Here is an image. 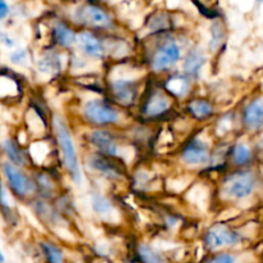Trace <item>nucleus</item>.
I'll return each instance as SVG.
<instances>
[{"label": "nucleus", "instance_id": "f257e3e1", "mask_svg": "<svg viewBox=\"0 0 263 263\" xmlns=\"http://www.w3.org/2000/svg\"><path fill=\"white\" fill-rule=\"evenodd\" d=\"M107 91L109 99L122 109L133 107L143 97L141 77L136 74V71L123 66V68L113 71L107 80Z\"/></svg>", "mask_w": 263, "mask_h": 263}, {"label": "nucleus", "instance_id": "f03ea898", "mask_svg": "<svg viewBox=\"0 0 263 263\" xmlns=\"http://www.w3.org/2000/svg\"><path fill=\"white\" fill-rule=\"evenodd\" d=\"M51 125H53L57 145H58L59 152L63 157L64 168H66L69 179L76 185H80L82 182V170L73 135H72L68 125H67L62 116H53Z\"/></svg>", "mask_w": 263, "mask_h": 263}, {"label": "nucleus", "instance_id": "7ed1b4c3", "mask_svg": "<svg viewBox=\"0 0 263 263\" xmlns=\"http://www.w3.org/2000/svg\"><path fill=\"white\" fill-rule=\"evenodd\" d=\"M81 116L92 128H110L123 123L122 108L102 97L85 100L81 105Z\"/></svg>", "mask_w": 263, "mask_h": 263}, {"label": "nucleus", "instance_id": "20e7f679", "mask_svg": "<svg viewBox=\"0 0 263 263\" xmlns=\"http://www.w3.org/2000/svg\"><path fill=\"white\" fill-rule=\"evenodd\" d=\"M184 50L179 41L163 33V39L156 45L149 58V68L158 74L171 73V69L184 59Z\"/></svg>", "mask_w": 263, "mask_h": 263}, {"label": "nucleus", "instance_id": "39448f33", "mask_svg": "<svg viewBox=\"0 0 263 263\" xmlns=\"http://www.w3.org/2000/svg\"><path fill=\"white\" fill-rule=\"evenodd\" d=\"M257 189V176L249 168H236L223 177L221 194L228 200L244 202L254 194Z\"/></svg>", "mask_w": 263, "mask_h": 263}, {"label": "nucleus", "instance_id": "423d86ee", "mask_svg": "<svg viewBox=\"0 0 263 263\" xmlns=\"http://www.w3.org/2000/svg\"><path fill=\"white\" fill-rule=\"evenodd\" d=\"M4 185L10 194L18 199H30L36 194V185L33 177L25 171V168L10 162L4 161L2 166Z\"/></svg>", "mask_w": 263, "mask_h": 263}, {"label": "nucleus", "instance_id": "0eeeda50", "mask_svg": "<svg viewBox=\"0 0 263 263\" xmlns=\"http://www.w3.org/2000/svg\"><path fill=\"white\" fill-rule=\"evenodd\" d=\"M244 240L243 234L225 223H216L208 228L202 236L204 248L212 253H217L222 249L235 248Z\"/></svg>", "mask_w": 263, "mask_h": 263}, {"label": "nucleus", "instance_id": "6e6552de", "mask_svg": "<svg viewBox=\"0 0 263 263\" xmlns=\"http://www.w3.org/2000/svg\"><path fill=\"white\" fill-rule=\"evenodd\" d=\"M86 141L94 153L123 162L122 145L120 139L109 128H91L87 133Z\"/></svg>", "mask_w": 263, "mask_h": 263}, {"label": "nucleus", "instance_id": "1a4fd4ad", "mask_svg": "<svg viewBox=\"0 0 263 263\" xmlns=\"http://www.w3.org/2000/svg\"><path fill=\"white\" fill-rule=\"evenodd\" d=\"M74 21L90 31H108L115 26L112 15L104 8L92 3L80 5L74 12Z\"/></svg>", "mask_w": 263, "mask_h": 263}, {"label": "nucleus", "instance_id": "9d476101", "mask_svg": "<svg viewBox=\"0 0 263 263\" xmlns=\"http://www.w3.org/2000/svg\"><path fill=\"white\" fill-rule=\"evenodd\" d=\"M174 98L167 94L163 87L146 90L140 99V115L146 120H156L162 117L174 105Z\"/></svg>", "mask_w": 263, "mask_h": 263}, {"label": "nucleus", "instance_id": "9b49d317", "mask_svg": "<svg viewBox=\"0 0 263 263\" xmlns=\"http://www.w3.org/2000/svg\"><path fill=\"white\" fill-rule=\"evenodd\" d=\"M85 164L92 174L108 181L118 182L125 179L123 162L120 159L108 158L92 152L86 157Z\"/></svg>", "mask_w": 263, "mask_h": 263}, {"label": "nucleus", "instance_id": "f8f14e48", "mask_svg": "<svg viewBox=\"0 0 263 263\" xmlns=\"http://www.w3.org/2000/svg\"><path fill=\"white\" fill-rule=\"evenodd\" d=\"M180 161L187 167H204L212 161V151L204 139L193 136L182 145L180 151Z\"/></svg>", "mask_w": 263, "mask_h": 263}, {"label": "nucleus", "instance_id": "ddd939ff", "mask_svg": "<svg viewBox=\"0 0 263 263\" xmlns=\"http://www.w3.org/2000/svg\"><path fill=\"white\" fill-rule=\"evenodd\" d=\"M76 46L79 48L80 53L89 59L103 61L107 57L105 43L99 36L95 35L94 31L81 30L77 32Z\"/></svg>", "mask_w": 263, "mask_h": 263}, {"label": "nucleus", "instance_id": "4468645a", "mask_svg": "<svg viewBox=\"0 0 263 263\" xmlns=\"http://www.w3.org/2000/svg\"><path fill=\"white\" fill-rule=\"evenodd\" d=\"M240 122L248 133H258L263 128V98L257 97L244 105Z\"/></svg>", "mask_w": 263, "mask_h": 263}, {"label": "nucleus", "instance_id": "2eb2a0df", "mask_svg": "<svg viewBox=\"0 0 263 263\" xmlns=\"http://www.w3.org/2000/svg\"><path fill=\"white\" fill-rule=\"evenodd\" d=\"M162 87L167 91V94L171 95L175 100L184 99L192 94L193 80L185 73L180 72H171L163 80Z\"/></svg>", "mask_w": 263, "mask_h": 263}, {"label": "nucleus", "instance_id": "dca6fc26", "mask_svg": "<svg viewBox=\"0 0 263 263\" xmlns=\"http://www.w3.org/2000/svg\"><path fill=\"white\" fill-rule=\"evenodd\" d=\"M63 62H62V53L57 49H49L41 53L40 58L36 62V68L39 73L46 77H54L62 72Z\"/></svg>", "mask_w": 263, "mask_h": 263}, {"label": "nucleus", "instance_id": "f3484780", "mask_svg": "<svg viewBox=\"0 0 263 263\" xmlns=\"http://www.w3.org/2000/svg\"><path fill=\"white\" fill-rule=\"evenodd\" d=\"M185 110L190 118L198 122H205L216 115L215 104L210 99L202 97L192 98L187 100Z\"/></svg>", "mask_w": 263, "mask_h": 263}, {"label": "nucleus", "instance_id": "a211bd4d", "mask_svg": "<svg viewBox=\"0 0 263 263\" xmlns=\"http://www.w3.org/2000/svg\"><path fill=\"white\" fill-rule=\"evenodd\" d=\"M50 36L54 45L64 50H69L72 46L76 45L77 32H74L73 28L64 21H55L53 23L50 28Z\"/></svg>", "mask_w": 263, "mask_h": 263}, {"label": "nucleus", "instance_id": "6ab92c4d", "mask_svg": "<svg viewBox=\"0 0 263 263\" xmlns=\"http://www.w3.org/2000/svg\"><path fill=\"white\" fill-rule=\"evenodd\" d=\"M205 63H207V57L202 49H190L182 59V73L189 76L194 81L200 76Z\"/></svg>", "mask_w": 263, "mask_h": 263}, {"label": "nucleus", "instance_id": "aec40b11", "mask_svg": "<svg viewBox=\"0 0 263 263\" xmlns=\"http://www.w3.org/2000/svg\"><path fill=\"white\" fill-rule=\"evenodd\" d=\"M2 149L7 161L15 164V166L26 168V167L28 166V163L31 162L28 153H26V151L22 148V145H21L17 140H14V139H4L2 143Z\"/></svg>", "mask_w": 263, "mask_h": 263}, {"label": "nucleus", "instance_id": "412c9836", "mask_svg": "<svg viewBox=\"0 0 263 263\" xmlns=\"http://www.w3.org/2000/svg\"><path fill=\"white\" fill-rule=\"evenodd\" d=\"M90 207L98 217L102 218L112 217L116 211L115 203L112 202V199L102 193H92L90 197Z\"/></svg>", "mask_w": 263, "mask_h": 263}, {"label": "nucleus", "instance_id": "4be33fe9", "mask_svg": "<svg viewBox=\"0 0 263 263\" xmlns=\"http://www.w3.org/2000/svg\"><path fill=\"white\" fill-rule=\"evenodd\" d=\"M135 258L138 263H168L162 252L148 243H139L136 246Z\"/></svg>", "mask_w": 263, "mask_h": 263}, {"label": "nucleus", "instance_id": "5701e85b", "mask_svg": "<svg viewBox=\"0 0 263 263\" xmlns=\"http://www.w3.org/2000/svg\"><path fill=\"white\" fill-rule=\"evenodd\" d=\"M253 151L244 143H238L231 148L230 159L235 168H247L253 162Z\"/></svg>", "mask_w": 263, "mask_h": 263}, {"label": "nucleus", "instance_id": "b1692460", "mask_svg": "<svg viewBox=\"0 0 263 263\" xmlns=\"http://www.w3.org/2000/svg\"><path fill=\"white\" fill-rule=\"evenodd\" d=\"M45 263H67L66 254L58 244L50 240H43L39 244Z\"/></svg>", "mask_w": 263, "mask_h": 263}, {"label": "nucleus", "instance_id": "393cba45", "mask_svg": "<svg viewBox=\"0 0 263 263\" xmlns=\"http://www.w3.org/2000/svg\"><path fill=\"white\" fill-rule=\"evenodd\" d=\"M33 181H35L36 185V194H39L40 199L48 200L54 197V194H55V184H54L49 175L40 172V174L35 175Z\"/></svg>", "mask_w": 263, "mask_h": 263}, {"label": "nucleus", "instance_id": "a878e982", "mask_svg": "<svg viewBox=\"0 0 263 263\" xmlns=\"http://www.w3.org/2000/svg\"><path fill=\"white\" fill-rule=\"evenodd\" d=\"M203 263H239L238 256L230 251H221L212 253L204 259Z\"/></svg>", "mask_w": 263, "mask_h": 263}, {"label": "nucleus", "instance_id": "bb28decb", "mask_svg": "<svg viewBox=\"0 0 263 263\" xmlns=\"http://www.w3.org/2000/svg\"><path fill=\"white\" fill-rule=\"evenodd\" d=\"M28 59H30V53L25 48L15 49L9 54L10 63L14 66H26L28 63Z\"/></svg>", "mask_w": 263, "mask_h": 263}, {"label": "nucleus", "instance_id": "cd10ccee", "mask_svg": "<svg viewBox=\"0 0 263 263\" xmlns=\"http://www.w3.org/2000/svg\"><path fill=\"white\" fill-rule=\"evenodd\" d=\"M223 37H225V31L221 25H215L212 28V37H211L210 48L212 49V51H215L216 49L220 48V45L222 44Z\"/></svg>", "mask_w": 263, "mask_h": 263}, {"label": "nucleus", "instance_id": "c85d7f7f", "mask_svg": "<svg viewBox=\"0 0 263 263\" xmlns=\"http://www.w3.org/2000/svg\"><path fill=\"white\" fill-rule=\"evenodd\" d=\"M8 13H9V7H8L7 2H5V0H0V18H2V20H5Z\"/></svg>", "mask_w": 263, "mask_h": 263}, {"label": "nucleus", "instance_id": "c756f323", "mask_svg": "<svg viewBox=\"0 0 263 263\" xmlns=\"http://www.w3.org/2000/svg\"><path fill=\"white\" fill-rule=\"evenodd\" d=\"M3 44H4L5 46H7V48H13V46H14V41H13V39L12 37H9V36H7V35H4V33H3Z\"/></svg>", "mask_w": 263, "mask_h": 263}, {"label": "nucleus", "instance_id": "7c9ffc66", "mask_svg": "<svg viewBox=\"0 0 263 263\" xmlns=\"http://www.w3.org/2000/svg\"><path fill=\"white\" fill-rule=\"evenodd\" d=\"M194 2L199 3V5H204L205 10H207L211 5H213V3H217V0H194Z\"/></svg>", "mask_w": 263, "mask_h": 263}, {"label": "nucleus", "instance_id": "2f4dec72", "mask_svg": "<svg viewBox=\"0 0 263 263\" xmlns=\"http://www.w3.org/2000/svg\"><path fill=\"white\" fill-rule=\"evenodd\" d=\"M0 263H5V254L3 253H0Z\"/></svg>", "mask_w": 263, "mask_h": 263}, {"label": "nucleus", "instance_id": "473e14b6", "mask_svg": "<svg viewBox=\"0 0 263 263\" xmlns=\"http://www.w3.org/2000/svg\"><path fill=\"white\" fill-rule=\"evenodd\" d=\"M258 2H263V0H258Z\"/></svg>", "mask_w": 263, "mask_h": 263}]
</instances>
